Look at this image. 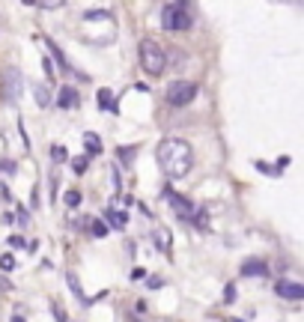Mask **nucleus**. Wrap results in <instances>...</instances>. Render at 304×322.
I'll return each mask as SVG.
<instances>
[{
    "instance_id": "obj_19",
    "label": "nucleus",
    "mask_w": 304,
    "mask_h": 322,
    "mask_svg": "<svg viewBox=\"0 0 304 322\" xmlns=\"http://www.w3.org/2000/svg\"><path fill=\"white\" fill-rule=\"evenodd\" d=\"M86 161H90L86 155H78V158H75V164H72V167H75V173H84V170H86Z\"/></svg>"
},
{
    "instance_id": "obj_3",
    "label": "nucleus",
    "mask_w": 304,
    "mask_h": 322,
    "mask_svg": "<svg viewBox=\"0 0 304 322\" xmlns=\"http://www.w3.org/2000/svg\"><path fill=\"white\" fill-rule=\"evenodd\" d=\"M161 27H164V30H173V33L191 27V15H188V9H185V0L170 3V6L161 9Z\"/></svg>"
},
{
    "instance_id": "obj_5",
    "label": "nucleus",
    "mask_w": 304,
    "mask_h": 322,
    "mask_svg": "<svg viewBox=\"0 0 304 322\" xmlns=\"http://www.w3.org/2000/svg\"><path fill=\"white\" fill-rule=\"evenodd\" d=\"M164 197H167V203L176 209V215H179V218H197V206L191 203L188 197L176 194V191H170V188L164 191Z\"/></svg>"
},
{
    "instance_id": "obj_6",
    "label": "nucleus",
    "mask_w": 304,
    "mask_h": 322,
    "mask_svg": "<svg viewBox=\"0 0 304 322\" xmlns=\"http://www.w3.org/2000/svg\"><path fill=\"white\" fill-rule=\"evenodd\" d=\"M274 292H277L280 298H289V302L304 298V287L301 284H295V281H277V284H274Z\"/></svg>"
},
{
    "instance_id": "obj_12",
    "label": "nucleus",
    "mask_w": 304,
    "mask_h": 322,
    "mask_svg": "<svg viewBox=\"0 0 304 322\" xmlns=\"http://www.w3.org/2000/svg\"><path fill=\"white\" fill-rule=\"evenodd\" d=\"M104 218L111 221L114 227H125V215H122V212H114V209H107V212H104Z\"/></svg>"
},
{
    "instance_id": "obj_15",
    "label": "nucleus",
    "mask_w": 304,
    "mask_h": 322,
    "mask_svg": "<svg viewBox=\"0 0 304 322\" xmlns=\"http://www.w3.org/2000/svg\"><path fill=\"white\" fill-rule=\"evenodd\" d=\"M86 21H104V18H111V12H104V9H93V12H86Z\"/></svg>"
},
{
    "instance_id": "obj_4",
    "label": "nucleus",
    "mask_w": 304,
    "mask_h": 322,
    "mask_svg": "<svg viewBox=\"0 0 304 322\" xmlns=\"http://www.w3.org/2000/svg\"><path fill=\"white\" fill-rule=\"evenodd\" d=\"M197 99V84L194 81H173L167 87V102L173 108H185Z\"/></svg>"
},
{
    "instance_id": "obj_2",
    "label": "nucleus",
    "mask_w": 304,
    "mask_h": 322,
    "mask_svg": "<svg viewBox=\"0 0 304 322\" xmlns=\"http://www.w3.org/2000/svg\"><path fill=\"white\" fill-rule=\"evenodd\" d=\"M140 66H143L146 75L158 78L167 69V54H164V48L158 42H152V39H143L140 42Z\"/></svg>"
},
{
    "instance_id": "obj_24",
    "label": "nucleus",
    "mask_w": 304,
    "mask_h": 322,
    "mask_svg": "<svg viewBox=\"0 0 304 322\" xmlns=\"http://www.w3.org/2000/svg\"><path fill=\"white\" fill-rule=\"evenodd\" d=\"M12 322H24V316H18V313H15V316H12Z\"/></svg>"
},
{
    "instance_id": "obj_21",
    "label": "nucleus",
    "mask_w": 304,
    "mask_h": 322,
    "mask_svg": "<svg viewBox=\"0 0 304 322\" xmlns=\"http://www.w3.org/2000/svg\"><path fill=\"white\" fill-rule=\"evenodd\" d=\"M54 158H57V161H63V158H66V153H63L60 146H54Z\"/></svg>"
},
{
    "instance_id": "obj_18",
    "label": "nucleus",
    "mask_w": 304,
    "mask_h": 322,
    "mask_svg": "<svg viewBox=\"0 0 304 322\" xmlns=\"http://www.w3.org/2000/svg\"><path fill=\"white\" fill-rule=\"evenodd\" d=\"M224 302H227V305H233V302H236V287H233V284H227V287H224Z\"/></svg>"
},
{
    "instance_id": "obj_7",
    "label": "nucleus",
    "mask_w": 304,
    "mask_h": 322,
    "mask_svg": "<svg viewBox=\"0 0 304 322\" xmlns=\"http://www.w3.org/2000/svg\"><path fill=\"white\" fill-rule=\"evenodd\" d=\"M42 42H45V45H48V51L57 57V63H60V69H63V72H72V75H78V72L72 69V63H69V57L60 51V48H57V42H51V39H42ZM78 78H81V75H78Z\"/></svg>"
},
{
    "instance_id": "obj_13",
    "label": "nucleus",
    "mask_w": 304,
    "mask_h": 322,
    "mask_svg": "<svg viewBox=\"0 0 304 322\" xmlns=\"http://www.w3.org/2000/svg\"><path fill=\"white\" fill-rule=\"evenodd\" d=\"M33 99H36V104H39V108H45V104L51 102V96H48V90H45V87H36Z\"/></svg>"
},
{
    "instance_id": "obj_10",
    "label": "nucleus",
    "mask_w": 304,
    "mask_h": 322,
    "mask_svg": "<svg viewBox=\"0 0 304 322\" xmlns=\"http://www.w3.org/2000/svg\"><path fill=\"white\" fill-rule=\"evenodd\" d=\"M84 146H86V153H101V143H99V135H93V132H86L84 135Z\"/></svg>"
},
{
    "instance_id": "obj_8",
    "label": "nucleus",
    "mask_w": 304,
    "mask_h": 322,
    "mask_svg": "<svg viewBox=\"0 0 304 322\" xmlns=\"http://www.w3.org/2000/svg\"><path fill=\"white\" fill-rule=\"evenodd\" d=\"M266 263H259V260H248V263H242V274L245 277H266Z\"/></svg>"
},
{
    "instance_id": "obj_1",
    "label": "nucleus",
    "mask_w": 304,
    "mask_h": 322,
    "mask_svg": "<svg viewBox=\"0 0 304 322\" xmlns=\"http://www.w3.org/2000/svg\"><path fill=\"white\" fill-rule=\"evenodd\" d=\"M155 158H158V167L164 170V176H170V179H182L188 170L194 167V153L182 137L161 140L158 149H155Z\"/></svg>"
},
{
    "instance_id": "obj_14",
    "label": "nucleus",
    "mask_w": 304,
    "mask_h": 322,
    "mask_svg": "<svg viewBox=\"0 0 304 322\" xmlns=\"http://www.w3.org/2000/svg\"><path fill=\"white\" fill-rule=\"evenodd\" d=\"M93 236H96V239L107 236V224H104V221H93Z\"/></svg>"
},
{
    "instance_id": "obj_22",
    "label": "nucleus",
    "mask_w": 304,
    "mask_h": 322,
    "mask_svg": "<svg viewBox=\"0 0 304 322\" xmlns=\"http://www.w3.org/2000/svg\"><path fill=\"white\" fill-rule=\"evenodd\" d=\"M161 284H164L161 277H149V287H152V289H158V287H161Z\"/></svg>"
},
{
    "instance_id": "obj_20",
    "label": "nucleus",
    "mask_w": 304,
    "mask_h": 322,
    "mask_svg": "<svg viewBox=\"0 0 304 322\" xmlns=\"http://www.w3.org/2000/svg\"><path fill=\"white\" fill-rule=\"evenodd\" d=\"M66 203L69 206H78V203H81V194H78V191H66Z\"/></svg>"
},
{
    "instance_id": "obj_16",
    "label": "nucleus",
    "mask_w": 304,
    "mask_h": 322,
    "mask_svg": "<svg viewBox=\"0 0 304 322\" xmlns=\"http://www.w3.org/2000/svg\"><path fill=\"white\" fill-rule=\"evenodd\" d=\"M0 269H3V271L15 269V256H12V254H3V256H0Z\"/></svg>"
},
{
    "instance_id": "obj_9",
    "label": "nucleus",
    "mask_w": 304,
    "mask_h": 322,
    "mask_svg": "<svg viewBox=\"0 0 304 322\" xmlns=\"http://www.w3.org/2000/svg\"><path fill=\"white\" fill-rule=\"evenodd\" d=\"M57 104H60L63 111H66V108H75V104H78V93L66 84L63 90H60V96H57Z\"/></svg>"
},
{
    "instance_id": "obj_17",
    "label": "nucleus",
    "mask_w": 304,
    "mask_h": 322,
    "mask_svg": "<svg viewBox=\"0 0 304 322\" xmlns=\"http://www.w3.org/2000/svg\"><path fill=\"white\" fill-rule=\"evenodd\" d=\"M99 104L104 111H111V90H99Z\"/></svg>"
},
{
    "instance_id": "obj_11",
    "label": "nucleus",
    "mask_w": 304,
    "mask_h": 322,
    "mask_svg": "<svg viewBox=\"0 0 304 322\" xmlns=\"http://www.w3.org/2000/svg\"><path fill=\"white\" fill-rule=\"evenodd\" d=\"M152 239H155V245H158V248L170 251V230H164V227H161V230H155V233H152Z\"/></svg>"
},
{
    "instance_id": "obj_23",
    "label": "nucleus",
    "mask_w": 304,
    "mask_h": 322,
    "mask_svg": "<svg viewBox=\"0 0 304 322\" xmlns=\"http://www.w3.org/2000/svg\"><path fill=\"white\" fill-rule=\"evenodd\" d=\"M42 66H45V72H48V78H54V69H51V60H42Z\"/></svg>"
}]
</instances>
